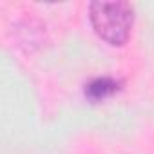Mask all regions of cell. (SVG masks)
<instances>
[{
    "mask_svg": "<svg viewBox=\"0 0 154 154\" xmlns=\"http://www.w3.org/2000/svg\"><path fill=\"white\" fill-rule=\"evenodd\" d=\"M118 91V82L112 80V78H96L93 80L87 89H85V94L91 98V100H103L107 96H111L112 93Z\"/></svg>",
    "mask_w": 154,
    "mask_h": 154,
    "instance_id": "cell-2",
    "label": "cell"
},
{
    "mask_svg": "<svg viewBox=\"0 0 154 154\" xmlns=\"http://www.w3.org/2000/svg\"><path fill=\"white\" fill-rule=\"evenodd\" d=\"M134 13L129 2H93L91 22L102 40L111 45H123L131 35Z\"/></svg>",
    "mask_w": 154,
    "mask_h": 154,
    "instance_id": "cell-1",
    "label": "cell"
}]
</instances>
